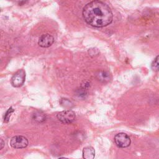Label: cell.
Instances as JSON below:
<instances>
[{"label":"cell","instance_id":"obj_8","mask_svg":"<svg viewBox=\"0 0 159 159\" xmlns=\"http://www.w3.org/2000/svg\"><path fill=\"white\" fill-rule=\"evenodd\" d=\"M33 119L37 122H42L45 120L46 116L42 111H36L33 114Z\"/></svg>","mask_w":159,"mask_h":159},{"label":"cell","instance_id":"obj_10","mask_svg":"<svg viewBox=\"0 0 159 159\" xmlns=\"http://www.w3.org/2000/svg\"><path fill=\"white\" fill-rule=\"evenodd\" d=\"M152 68L154 71H158L159 70V55H158L153 61L152 64Z\"/></svg>","mask_w":159,"mask_h":159},{"label":"cell","instance_id":"obj_4","mask_svg":"<svg viewBox=\"0 0 159 159\" xmlns=\"http://www.w3.org/2000/svg\"><path fill=\"white\" fill-rule=\"evenodd\" d=\"M25 79V71L22 69L16 71L11 78V84L14 87H20L21 86Z\"/></svg>","mask_w":159,"mask_h":159},{"label":"cell","instance_id":"obj_3","mask_svg":"<svg viewBox=\"0 0 159 159\" xmlns=\"http://www.w3.org/2000/svg\"><path fill=\"white\" fill-rule=\"evenodd\" d=\"M130 139L129 136L125 133H119L114 137V142L116 145L120 148H125L130 145Z\"/></svg>","mask_w":159,"mask_h":159},{"label":"cell","instance_id":"obj_6","mask_svg":"<svg viewBox=\"0 0 159 159\" xmlns=\"http://www.w3.org/2000/svg\"><path fill=\"white\" fill-rule=\"evenodd\" d=\"M54 42L53 37L49 34H45L42 35L38 41V44L41 47L47 48L51 46Z\"/></svg>","mask_w":159,"mask_h":159},{"label":"cell","instance_id":"obj_13","mask_svg":"<svg viewBox=\"0 0 159 159\" xmlns=\"http://www.w3.org/2000/svg\"><path fill=\"white\" fill-rule=\"evenodd\" d=\"M3 146H4V142H3V140L1 139V149L3 148Z\"/></svg>","mask_w":159,"mask_h":159},{"label":"cell","instance_id":"obj_12","mask_svg":"<svg viewBox=\"0 0 159 159\" xmlns=\"http://www.w3.org/2000/svg\"><path fill=\"white\" fill-rule=\"evenodd\" d=\"M60 103L62 104V105H63L65 107H70V103H71V102L68 100V99H62L61 100V101H60Z\"/></svg>","mask_w":159,"mask_h":159},{"label":"cell","instance_id":"obj_11","mask_svg":"<svg viewBox=\"0 0 159 159\" xmlns=\"http://www.w3.org/2000/svg\"><path fill=\"white\" fill-rule=\"evenodd\" d=\"M13 112H14V109H12V107H11L10 108H9V109H8L7 111L6 112V114H5V116H4V122H8V121L9 120L11 115V114H12Z\"/></svg>","mask_w":159,"mask_h":159},{"label":"cell","instance_id":"obj_5","mask_svg":"<svg viewBox=\"0 0 159 159\" xmlns=\"http://www.w3.org/2000/svg\"><path fill=\"white\" fill-rule=\"evenodd\" d=\"M10 145L14 148H23L28 145V140L22 135L14 136L11 139Z\"/></svg>","mask_w":159,"mask_h":159},{"label":"cell","instance_id":"obj_1","mask_svg":"<svg viewBox=\"0 0 159 159\" xmlns=\"http://www.w3.org/2000/svg\"><path fill=\"white\" fill-rule=\"evenodd\" d=\"M84 20L94 27H103L111 23L113 15L111 8L101 1H93L83 7Z\"/></svg>","mask_w":159,"mask_h":159},{"label":"cell","instance_id":"obj_7","mask_svg":"<svg viewBox=\"0 0 159 159\" xmlns=\"http://www.w3.org/2000/svg\"><path fill=\"white\" fill-rule=\"evenodd\" d=\"M95 157L94 149L90 146L86 147L83 150V157L84 159H94Z\"/></svg>","mask_w":159,"mask_h":159},{"label":"cell","instance_id":"obj_14","mask_svg":"<svg viewBox=\"0 0 159 159\" xmlns=\"http://www.w3.org/2000/svg\"><path fill=\"white\" fill-rule=\"evenodd\" d=\"M58 159H68V158H64V157H62V158H58Z\"/></svg>","mask_w":159,"mask_h":159},{"label":"cell","instance_id":"obj_2","mask_svg":"<svg viewBox=\"0 0 159 159\" xmlns=\"http://www.w3.org/2000/svg\"><path fill=\"white\" fill-rule=\"evenodd\" d=\"M58 119L63 124H70L73 122L76 117L75 114L73 111L65 110L60 112L57 116Z\"/></svg>","mask_w":159,"mask_h":159},{"label":"cell","instance_id":"obj_9","mask_svg":"<svg viewBox=\"0 0 159 159\" xmlns=\"http://www.w3.org/2000/svg\"><path fill=\"white\" fill-rule=\"evenodd\" d=\"M97 78L101 81H107L110 80V75L104 71H100L98 72V73L96 75Z\"/></svg>","mask_w":159,"mask_h":159}]
</instances>
